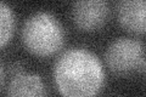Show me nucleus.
<instances>
[{"instance_id": "9", "label": "nucleus", "mask_w": 146, "mask_h": 97, "mask_svg": "<svg viewBox=\"0 0 146 97\" xmlns=\"http://www.w3.org/2000/svg\"><path fill=\"white\" fill-rule=\"evenodd\" d=\"M138 72L146 79V57H144V59L141 61L140 66H139V68H138Z\"/></svg>"}, {"instance_id": "4", "label": "nucleus", "mask_w": 146, "mask_h": 97, "mask_svg": "<svg viewBox=\"0 0 146 97\" xmlns=\"http://www.w3.org/2000/svg\"><path fill=\"white\" fill-rule=\"evenodd\" d=\"M108 18L106 0H76L72 7V20L82 32L93 33L101 29Z\"/></svg>"}, {"instance_id": "2", "label": "nucleus", "mask_w": 146, "mask_h": 97, "mask_svg": "<svg viewBox=\"0 0 146 97\" xmlns=\"http://www.w3.org/2000/svg\"><path fill=\"white\" fill-rule=\"evenodd\" d=\"M22 43L34 56L48 57L58 52L65 43V30L61 22L45 11L33 13L22 28Z\"/></svg>"}, {"instance_id": "3", "label": "nucleus", "mask_w": 146, "mask_h": 97, "mask_svg": "<svg viewBox=\"0 0 146 97\" xmlns=\"http://www.w3.org/2000/svg\"><path fill=\"white\" fill-rule=\"evenodd\" d=\"M144 57V45L139 40L130 38H118L113 40L105 52L107 67L116 75H128L138 71Z\"/></svg>"}, {"instance_id": "6", "label": "nucleus", "mask_w": 146, "mask_h": 97, "mask_svg": "<svg viewBox=\"0 0 146 97\" xmlns=\"http://www.w3.org/2000/svg\"><path fill=\"white\" fill-rule=\"evenodd\" d=\"M6 95L10 97H42L46 95V89L39 75L22 73L12 77L6 87Z\"/></svg>"}, {"instance_id": "7", "label": "nucleus", "mask_w": 146, "mask_h": 97, "mask_svg": "<svg viewBox=\"0 0 146 97\" xmlns=\"http://www.w3.org/2000/svg\"><path fill=\"white\" fill-rule=\"evenodd\" d=\"M15 15L5 1L0 3V46L4 48L15 33Z\"/></svg>"}, {"instance_id": "5", "label": "nucleus", "mask_w": 146, "mask_h": 97, "mask_svg": "<svg viewBox=\"0 0 146 97\" xmlns=\"http://www.w3.org/2000/svg\"><path fill=\"white\" fill-rule=\"evenodd\" d=\"M119 24L133 34H146V0H119L117 5Z\"/></svg>"}, {"instance_id": "10", "label": "nucleus", "mask_w": 146, "mask_h": 97, "mask_svg": "<svg viewBox=\"0 0 146 97\" xmlns=\"http://www.w3.org/2000/svg\"><path fill=\"white\" fill-rule=\"evenodd\" d=\"M0 80H1V90L5 89V67L1 63L0 66Z\"/></svg>"}, {"instance_id": "1", "label": "nucleus", "mask_w": 146, "mask_h": 97, "mask_svg": "<svg viewBox=\"0 0 146 97\" xmlns=\"http://www.w3.org/2000/svg\"><path fill=\"white\" fill-rule=\"evenodd\" d=\"M54 79L58 92L67 97L98 95L105 84L100 59L85 49H70L57 58Z\"/></svg>"}, {"instance_id": "8", "label": "nucleus", "mask_w": 146, "mask_h": 97, "mask_svg": "<svg viewBox=\"0 0 146 97\" xmlns=\"http://www.w3.org/2000/svg\"><path fill=\"white\" fill-rule=\"evenodd\" d=\"M9 71H10V73H11V75H12V77L25 73V71H23V66H22L20 62H15V63L10 64V68H9Z\"/></svg>"}]
</instances>
